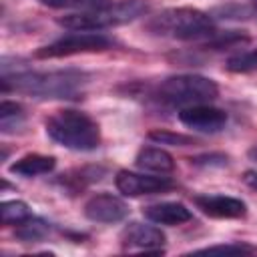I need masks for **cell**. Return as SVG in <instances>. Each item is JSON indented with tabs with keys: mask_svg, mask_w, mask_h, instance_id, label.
Returning <instances> with one entry per match:
<instances>
[{
	"mask_svg": "<svg viewBox=\"0 0 257 257\" xmlns=\"http://www.w3.org/2000/svg\"><path fill=\"white\" fill-rule=\"evenodd\" d=\"M255 251H257V247H253L249 243L233 241V243H225V245H211V247H205V249H197L195 253H207V255H213V253H219V255H251Z\"/></svg>",
	"mask_w": 257,
	"mask_h": 257,
	"instance_id": "21",
	"label": "cell"
},
{
	"mask_svg": "<svg viewBox=\"0 0 257 257\" xmlns=\"http://www.w3.org/2000/svg\"><path fill=\"white\" fill-rule=\"evenodd\" d=\"M229 72H253L257 70V48L231 56L225 64Z\"/></svg>",
	"mask_w": 257,
	"mask_h": 257,
	"instance_id": "20",
	"label": "cell"
},
{
	"mask_svg": "<svg viewBox=\"0 0 257 257\" xmlns=\"http://www.w3.org/2000/svg\"><path fill=\"white\" fill-rule=\"evenodd\" d=\"M147 28L157 36L177 40H201L217 34L213 18L199 8H167L147 22Z\"/></svg>",
	"mask_w": 257,
	"mask_h": 257,
	"instance_id": "3",
	"label": "cell"
},
{
	"mask_svg": "<svg viewBox=\"0 0 257 257\" xmlns=\"http://www.w3.org/2000/svg\"><path fill=\"white\" fill-rule=\"evenodd\" d=\"M120 243L124 249H139V251H161L165 245V233L147 223H128L120 233Z\"/></svg>",
	"mask_w": 257,
	"mask_h": 257,
	"instance_id": "10",
	"label": "cell"
},
{
	"mask_svg": "<svg viewBox=\"0 0 257 257\" xmlns=\"http://www.w3.org/2000/svg\"><path fill=\"white\" fill-rule=\"evenodd\" d=\"M243 181H245V185H249L251 189H257V171H245V173H243Z\"/></svg>",
	"mask_w": 257,
	"mask_h": 257,
	"instance_id": "23",
	"label": "cell"
},
{
	"mask_svg": "<svg viewBox=\"0 0 257 257\" xmlns=\"http://www.w3.org/2000/svg\"><path fill=\"white\" fill-rule=\"evenodd\" d=\"M24 120V108L18 102L2 100L0 102V128L2 133H12Z\"/></svg>",
	"mask_w": 257,
	"mask_h": 257,
	"instance_id": "16",
	"label": "cell"
},
{
	"mask_svg": "<svg viewBox=\"0 0 257 257\" xmlns=\"http://www.w3.org/2000/svg\"><path fill=\"white\" fill-rule=\"evenodd\" d=\"M46 135L60 147L88 153L100 145V128L94 118L82 110L62 108L46 118Z\"/></svg>",
	"mask_w": 257,
	"mask_h": 257,
	"instance_id": "2",
	"label": "cell"
},
{
	"mask_svg": "<svg viewBox=\"0 0 257 257\" xmlns=\"http://www.w3.org/2000/svg\"><path fill=\"white\" fill-rule=\"evenodd\" d=\"M149 141L157 143V145H171V147H189L195 145V139L189 135H181V133H171L165 128H155L149 135Z\"/></svg>",
	"mask_w": 257,
	"mask_h": 257,
	"instance_id": "19",
	"label": "cell"
},
{
	"mask_svg": "<svg viewBox=\"0 0 257 257\" xmlns=\"http://www.w3.org/2000/svg\"><path fill=\"white\" fill-rule=\"evenodd\" d=\"M38 2L42 6L56 8V10H78V12L96 10L112 4V0H38Z\"/></svg>",
	"mask_w": 257,
	"mask_h": 257,
	"instance_id": "18",
	"label": "cell"
},
{
	"mask_svg": "<svg viewBox=\"0 0 257 257\" xmlns=\"http://www.w3.org/2000/svg\"><path fill=\"white\" fill-rule=\"evenodd\" d=\"M54 167H56V159H54V157L40 155V153H28V155L20 157L18 161H14V163L10 165V173L28 179V177L48 175Z\"/></svg>",
	"mask_w": 257,
	"mask_h": 257,
	"instance_id": "13",
	"label": "cell"
},
{
	"mask_svg": "<svg viewBox=\"0 0 257 257\" xmlns=\"http://www.w3.org/2000/svg\"><path fill=\"white\" fill-rule=\"evenodd\" d=\"M135 165L143 171L161 175L175 171V159L161 147H143L135 157Z\"/></svg>",
	"mask_w": 257,
	"mask_h": 257,
	"instance_id": "14",
	"label": "cell"
},
{
	"mask_svg": "<svg viewBox=\"0 0 257 257\" xmlns=\"http://www.w3.org/2000/svg\"><path fill=\"white\" fill-rule=\"evenodd\" d=\"M126 213H128L126 203L110 193L92 195L84 203V215L94 223H118L126 217Z\"/></svg>",
	"mask_w": 257,
	"mask_h": 257,
	"instance_id": "9",
	"label": "cell"
},
{
	"mask_svg": "<svg viewBox=\"0 0 257 257\" xmlns=\"http://www.w3.org/2000/svg\"><path fill=\"white\" fill-rule=\"evenodd\" d=\"M48 233H50V225H48L44 219L32 217V215H30L28 219H24L22 223H18V225H16V231H14L16 239H20L22 243L40 241V239H44Z\"/></svg>",
	"mask_w": 257,
	"mask_h": 257,
	"instance_id": "15",
	"label": "cell"
},
{
	"mask_svg": "<svg viewBox=\"0 0 257 257\" xmlns=\"http://www.w3.org/2000/svg\"><path fill=\"white\" fill-rule=\"evenodd\" d=\"M253 2H255V4H257V0H253Z\"/></svg>",
	"mask_w": 257,
	"mask_h": 257,
	"instance_id": "25",
	"label": "cell"
},
{
	"mask_svg": "<svg viewBox=\"0 0 257 257\" xmlns=\"http://www.w3.org/2000/svg\"><path fill=\"white\" fill-rule=\"evenodd\" d=\"M116 189L124 197H141V195H155L163 193L175 187L173 179L169 177H155V175H143V173H133V171H118L114 177Z\"/></svg>",
	"mask_w": 257,
	"mask_h": 257,
	"instance_id": "7",
	"label": "cell"
},
{
	"mask_svg": "<svg viewBox=\"0 0 257 257\" xmlns=\"http://www.w3.org/2000/svg\"><path fill=\"white\" fill-rule=\"evenodd\" d=\"M32 213L28 209V205L24 201H4L0 205V223L2 225H18L24 219H28Z\"/></svg>",
	"mask_w": 257,
	"mask_h": 257,
	"instance_id": "17",
	"label": "cell"
},
{
	"mask_svg": "<svg viewBox=\"0 0 257 257\" xmlns=\"http://www.w3.org/2000/svg\"><path fill=\"white\" fill-rule=\"evenodd\" d=\"M247 157H249V161H253V163L257 165V143H253V145L249 147V151H247Z\"/></svg>",
	"mask_w": 257,
	"mask_h": 257,
	"instance_id": "24",
	"label": "cell"
},
{
	"mask_svg": "<svg viewBox=\"0 0 257 257\" xmlns=\"http://www.w3.org/2000/svg\"><path fill=\"white\" fill-rule=\"evenodd\" d=\"M191 163L195 167H223V165H227V155H221V153L199 155V157H193Z\"/></svg>",
	"mask_w": 257,
	"mask_h": 257,
	"instance_id": "22",
	"label": "cell"
},
{
	"mask_svg": "<svg viewBox=\"0 0 257 257\" xmlns=\"http://www.w3.org/2000/svg\"><path fill=\"white\" fill-rule=\"evenodd\" d=\"M112 46V40L100 32H86V30H74L72 34H66L50 44L40 46L34 56L36 58H60V56H72L82 52H102Z\"/></svg>",
	"mask_w": 257,
	"mask_h": 257,
	"instance_id": "6",
	"label": "cell"
},
{
	"mask_svg": "<svg viewBox=\"0 0 257 257\" xmlns=\"http://www.w3.org/2000/svg\"><path fill=\"white\" fill-rule=\"evenodd\" d=\"M143 215H145L151 223L169 225V227L183 225V223H187V221L193 219L191 209L185 207L183 203H177V201H163V203L149 205V207L143 209Z\"/></svg>",
	"mask_w": 257,
	"mask_h": 257,
	"instance_id": "12",
	"label": "cell"
},
{
	"mask_svg": "<svg viewBox=\"0 0 257 257\" xmlns=\"http://www.w3.org/2000/svg\"><path fill=\"white\" fill-rule=\"evenodd\" d=\"M179 120L199 133H219L221 128H225L227 124V112L223 108L211 106L209 102H201V104H191V106H183L179 110Z\"/></svg>",
	"mask_w": 257,
	"mask_h": 257,
	"instance_id": "8",
	"label": "cell"
},
{
	"mask_svg": "<svg viewBox=\"0 0 257 257\" xmlns=\"http://www.w3.org/2000/svg\"><path fill=\"white\" fill-rule=\"evenodd\" d=\"M2 92L16 90L32 94L36 98H78L88 84V74L80 70H50V72H28L20 70L14 74H2Z\"/></svg>",
	"mask_w": 257,
	"mask_h": 257,
	"instance_id": "1",
	"label": "cell"
},
{
	"mask_svg": "<svg viewBox=\"0 0 257 257\" xmlns=\"http://www.w3.org/2000/svg\"><path fill=\"white\" fill-rule=\"evenodd\" d=\"M219 86L215 80L201 76V74H177L165 78L157 90L155 96L163 104L171 106H191V104H201V102H211L217 98Z\"/></svg>",
	"mask_w": 257,
	"mask_h": 257,
	"instance_id": "5",
	"label": "cell"
},
{
	"mask_svg": "<svg viewBox=\"0 0 257 257\" xmlns=\"http://www.w3.org/2000/svg\"><path fill=\"white\" fill-rule=\"evenodd\" d=\"M193 203L213 219H241L247 215V205L241 199L229 195H197Z\"/></svg>",
	"mask_w": 257,
	"mask_h": 257,
	"instance_id": "11",
	"label": "cell"
},
{
	"mask_svg": "<svg viewBox=\"0 0 257 257\" xmlns=\"http://www.w3.org/2000/svg\"><path fill=\"white\" fill-rule=\"evenodd\" d=\"M147 12V4L143 0H122L116 4H108L104 8L86 10V12H74L68 16L58 18V24L68 30H86V32H98L104 28L126 24Z\"/></svg>",
	"mask_w": 257,
	"mask_h": 257,
	"instance_id": "4",
	"label": "cell"
}]
</instances>
